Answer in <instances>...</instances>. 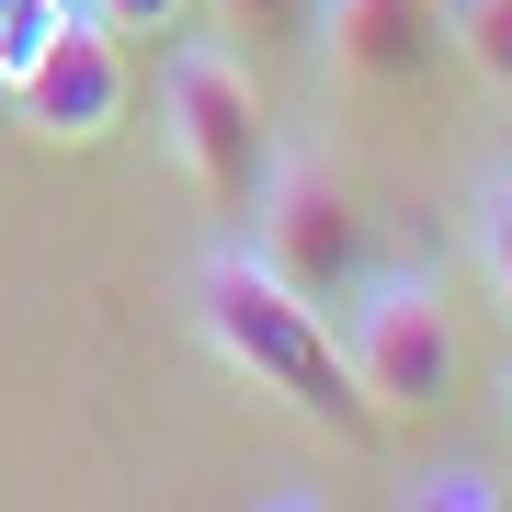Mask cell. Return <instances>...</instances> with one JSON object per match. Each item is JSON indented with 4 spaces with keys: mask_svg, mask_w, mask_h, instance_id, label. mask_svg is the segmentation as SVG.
I'll return each mask as SVG.
<instances>
[{
    "mask_svg": "<svg viewBox=\"0 0 512 512\" xmlns=\"http://www.w3.org/2000/svg\"><path fill=\"white\" fill-rule=\"evenodd\" d=\"M194 319H205V342H217L251 387L296 399L308 421H353V410H365V387H353L342 342H330V308H319V296H296L274 262L251 251V239L205 251V274H194Z\"/></svg>",
    "mask_w": 512,
    "mask_h": 512,
    "instance_id": "6da1fadb",
    "label": "cell"
},
{
    "mask_svg": "<svg viewBox=\"0 0 512 512\" xmlns=\"http://www.w3.org/2000/svg\"><path fill=\"white\" fill-rule=\"evenodd\" d=\"M160 137H171L183 183L217 205V217H239V205L262 194L274 137H262V92H251V69H239L228 46H183V57H171V80H160Z\"/></svg>",
    "mask_w": 512,
    "mask_h": 512,
    "instance_id": "7a4b0ae2",
    "label": "cell"
},
{
    "mask_svg": "<svg viewBox=\"0 0 512 512\" xmlns=\"http://www.w3.org/2000/svg\"><path fill=\"white\" fill-rule=\"evenodd\" d=\"M342 365H353V387H365V410H433L444 387H456V319H444V285H421V274L353 285Z\"/></svg>",
    "mask_w": 512,
    "mask_h": 512,
    "instance_id": "3957f363",
    "label": "cell"
},
{
    "mask_svg": "<svg viewBox=\"0 0 512 512\" xmlns=\"http://www.w3.org/2000/svg\"><path fill=\"white\" fill-rule=\"evenodd\" d=\"M251 217V251L274 262V274L296 296H342V285H365V217H353V194L330 183L319 160H262V194L239 205Z\"/></svg>",
    "mask_w": 512,
    "mask_h": 512,
    "instance_id": "277c9868",
    "label": "cell"
},
{
    "mask_svg": "<svg viewBox=\"0 0 512 512\" xmlns=\"http://www.w3.org/2000/svg\"><path fill=\"white\" fill-rule=\"evenodd\" d=\"M12 114H23L46 148L114 137V114H126V35H103L92 12H69V23L35 46V69L12 80Z\"/></svg>",
    "mask_w": 512,
    "mask_h": 512,
    "instance_id": "5b68a950",
    "label": "cell"
},
{
    "mask_svg": "<svg viewBox=\"0 0 512 512\" xmlns=\"http://www.w3.org/2000/svg\"><path fill=\"white\" fill-rule=\"evenodd\" d=\"M308 35L330 57V80L353 92H399L444 57V0H308Z\"/></svg>",
    "mask_w": 512,
    "mask_h": 512,
    "instance_id": "8992f818",
    "label": "cell"
},
{
    "mask_svg": "<svg viewBox=\"0 0 512 512\" xmlns=\"http://www.w3.org/2000/svg\"><path fill=\"white\" fill-rule=\"evenodd\" d=\"M444 46H456L490 92H512V0H444Z\"/></svg>",
    "mask_w": 512,
    "mask_h": 512,
    "instance_id": "52a82bcc",
    "label": "cell"
},
{
    "mask_svg": "<svg viewBox=\"0 0 512 512\" xmlns=\"http://www.w3.org/2000/svg\"><path fill=\"white\" fill-rule=\"evenodd\" d=\"M69 12H80V0H0V92H12L23 69H35V46H46Z\"/></svg>",
    "mask_w": 512,
    "mask_h": 512,
    "instance_id": "ba28073f",
    "label": "cell"
},
{
    "mask_svg": "<svg viewBox=\"0 0 512 512\" xmlns=\"http://www.w3.org/2000/svg\"><path fill=\"white\" fill-rule=\"evenodd\" d=\"M399 501L410 512H501V478L490 467H433V478H410Z\"/></svg>",
    "mask_w": 512,
    "mask_h": 512,
    "instance_id": "9c48e42d",
    "label": "cell"
},
{
    "mask_svg": "<svg viewBox=\"0 0 512 512\" xmlns=\"http://www.w3.org/2000/svg\"><path fill=\"white\" fill-rule=\"evenodd\" d=\"M478 262H490V285H501V308H512V171L478 194Z\"/></svg>",
    "mask_w": 512,
    "mask_h": 512,
    "instance_id": "30bf717a",
    "label": "cell"
},
{
    "mask_svg": "<svg viewBox=\"0 0 512 512\" xmlns=\"http://www.w3.org/2000/svg\"><path fill=\"white\" fill-rule=\"evenodd\" d=\"M80 12H92L103 35H171V23H183V0H80Z\"/></svg>",
    "mask_w": 512,
    "mask_h": 512,
    "instance_id": "8fae6325",
    "label": "cell"
},
{
    "mask_svg": "<svg viewBox=\"0 0 512 512\" xmlns=\"http://www.w3.org/2000/svg\"><path fill=\"white\" fill-rule=\"evenodd\" d=\"M228 35H308V0H217Z\"/></svg>",
    "mask_w": 512,
    "mask_h": 512,
    "instance_id": "7c38bea8",
    "label": "cell"
}]
</instances>
